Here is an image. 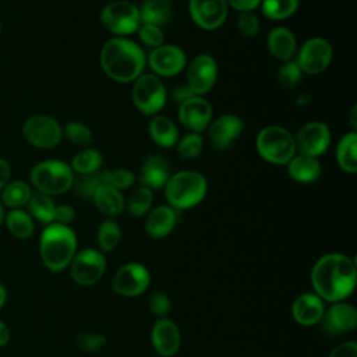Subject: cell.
Instances as JSON below:
<instances>
[{
	"mask_svg": "<svg viewBox=\"0 0 357 357\" xmlns=\"http://www.w3.org/2000/svg\"><path fill=\"white\" fill-rule=\"evenodd\" d=\"M204 148L202 135L198 132H190L177 141V153L183 159H195Z\"/></svg>",
	"mask_w": 357,
	"mask_h": 357,
	"instance_id": "38",
	"label": "cell"
},
{
	"mask_svg": "<svg viewBox=\"0 0 357 357\" xmlns=\"http://www.w3.org/2000/svg\"><path fill=\"white\" fill-rule=\"evenodd\" d=\"M3 222H4V209H3V205L0 202V226L3 225Z\"/></svg>",
	"mask_w": 357,
	"mask_h": 357,
	"instance_id": "55",
	"label": "cell"
},
{
	"mask_svg": "<svg viewBox=\"0 0 357 357\" xmlns=\"http://www.w3.org/2000/svg\"><path fill=\"white\" fill-rule=\"evenodd\" d=\"M139 40L152 49L162 46L165 43V33L160 26L152 24H141L137 29Z\"/></svg>",
	"mask_w": 357,
	"mask_h": 357,
	"instance_id": "41",
	"label": "cell"
},
{
	"mask_svg": "<svg viewBox=\"0 0 357 357\" xmlns=\"http://www.w3.org/2000/svg\"><path fill=\"white\" fill-rule=\"evenodd\" d=\"M102 25L116 36H127L137 32L141 25L138 7L127 0L107 3L100 13Z\"/></svg>",
	"mask_w": 357,
	"mask_h": 357,
	"instance_id": "8",
	"label": "cell"
},
{
	"mask_svg": "<svg viewBox=\"0 0 357 357\" xmlns=\"http://www.w3.org/2000/svg\"><path fill=\"white\" fill-rule=\"evenodd\" d=\"M4 220L8 231L17 238H28L35 230L32 216L20 208L11 209L7 215H4Z\"/></svg>",
	"mask_w": 357,
	"mask_h": 357,
	"instance_id": "30",
	"label": "cell"
},
{
	"mask_svg": "<svg viewBox=\"0 0 357 357\" xmlns=\"http://www.w3.org/2000/svg\"><path fill=\"white\" fill-rule=\"evenodd\" d=\"M151 342L159 356L172 357L177 353L181 343L180 329L172 319L160 318L152 326Z\"/></svg>",
	"mask_w": 357,
	"mask_h": 357,
	"instance_id": "20",
	"label": "cell"
},
{
	"mask_svg": "<svg viewBox=\"0 0 357 357\" xmlns=\"http://www.w3.org/2000/svg\"><path fill=\"white\" fill-rule=\"evenodd\" d=\"M206 130L213 146L226 149L243 132L244 121L236 114H222L212 120Z\"/></svg>",
	"mask_w": 357,
	"mask_h": 357,
	"instance_id": "19",
	"label": "cell"
},
{
	"mask_svg": "<svg viewBox=\"0 0 357 357\" xmlns=\"http://www.w3.org/2000/svg\"><path fill=\"white\" fill-rule=\"evenodd\" d=\"M10 339V331L8 326L0 319V347H3L4 344H7Z\"/></svg>",
	"mask_w": 357,
	"mask_h": 357,
	"instance_id": "51",
	"label": "cell"
},
{
	"mask_svg": "<svg viewBox=\"0 0 357 357\" xmlns=\"http://www.w3.org/2000/svg\"><path fill=\"white\" fill-rule=\"evenodd\" d=\"M74 172L70 165L59 159L38 163L31 172V183L45 195H57L68 191L73 185Z\"/></svg>",
	"mask_w": 357,
	"mask_h": 357,
	"instance_id": "6",
	"label": "cell"
},
{
	"mask_svg": "<svg viewBox=\"0 0 357 357\" xmlns=\"http://www.w3.org/2000/svg\"><path fill=\"white\" fill-rule=\"evenodd\" d=\"M77 344L79 346V349L88 351V353H96L99 351L105 343H106V337L100 333H91V332H81L77 335L75 337Z\"/></svg>",
	"mask_w": 357,
	"mask_h": 357,
	"instance_id": "44",
	"label": "cell"
},
{
	"mask_svg": "<svg viewBox=\"0 0 357 357\" xmlns=\"http://www.w3.org/2000/svg\"><path fill=\"white\" fill-rule=\"evenodd\" d=\"M177 211L170 205H159L148 212L145 231L152 238H163L172 233L176 226Z\"/></svg>",
	"mask_w": 357,
	"mask_h": 357,
	"instance_id": "23",
	"label": "cell"
},
{
	"mask_svg": "<svg viewBox=\"0 0 357 357\" xmlns=\"http://www.w3.org/2000/svg\"><path fill=\"white\" fill-rule=\"evenodd\" d=\"M307 102H308V96L304 93V95H301L298 99H297V103L298 105H301V106H304V105H307Z\"/></svg>",
	"mask_w": 357,
	"mask_h": 357,
	"instance_id": "54",
	"label": "cell"
},
{
	"mask_svg": "<svg viewBox=\"0 0 357 357\" xmlns=\"http://www.w3.org/2000/svg\"><path fill=\"white\" fill-rule=\"evenodd\" d=\"M67 139L77 146H86L92 141L91 128L81 121H70L63 128Z\"/></svg>",
	"mask_w": 357,
	"mask_h": 357,
	"instance_id": "39",
	"label": "cell"
},
{
	"mask_svg": "<svg viewBox=\"0 0 357 357\" xmlns=\"http://www.w3.org/2000/svg\"><path fill=\"white\" fill-rule=\"evenodd\" d=\"M11 174V167L6 159H0V190L6 187V184L10 180Z\"/></svg>",
	"mask_w": 357,
	"mask_h": 357,
	"instance_id": "50",
	"label": "cell"
},
{
	"mask_svg": "<svg viewBox=\"0 0 357 357\" xmlns=\"http://www.w3.org/2000/svg\"><path fill=\"white\" fill-rule=\"evenodd\" d=\"M144 50L132 40L114 36L105 42L100 50V66L105 74L116 82L137 79L145 67Z\"/></svg>",
	"mask_w": 357,
	"mask_h": 357,
	"instance_id": "2",
	"label": "cell"
},
{
	"mask_svg": "<svg viewBox=\"0 0 357 357\" xmlns=\"http://www.w3.org/2000/svg\"><path fill=\"white\" fill-rule=\"evenodd\" d=\"M0 32H1V24H0Z\"/></svg>",
	"mask_w": 357,
	"mask_h": 357,
	"instance_id": "56",
	"label": "cell"
},
{
	"mask_svg": "<svg viewBox=\"0 0 357 357\" xmlns=\"http://www.w3.org/2000/svg\"><path fill=\"white\" fill-rule=\"evenodd\" d=\"M170 307H172V303H170V298L167 297L166 293L155 291V293L151 294V297H149V310L159 319L166 318V315L170 311Z\"/></svg>",
	"mask_w": 357,
	"mask_h": 357,
	"instance_id": "45",
	"label": "cell"
},
{
	"mask_svg": "<svg viewBox=\"0 0 357 357\" xmlns=\"http://www.w3.org/2000/svg\"><path fill=\"white\" fill-rule=\"evenodd\" d=\"M262 14L273 21L291 17L298 8V0H261Z\"/></svg>",
	"mask_w": 357,
	"mask_h": 357,
	"instance_id": "34",
	"label": "cell"
},
{
	"mask_svg": "<svg viewBox=\"0 0 357 357\" xmlns=\"http://www.w3.org/2000/svg\"><path fill=\"white\" fill-rule=\"evenodd\" d=\"M54 202L49 195H45L42 192L32 194L28 201V209L29 215L39 220L40 223L50 225L54 220Z\"/></svg>",
	"mask_w": 357,
	"mask_h": 357,
	"instance_id": "32",
	"label": "cell"
},
{
	"mask_svg": "<svg viewBox=\"0 0 357 357\" xmlns=\"http://www.w3.org/2000/svg\"><path fill=\"white\" fill-rule=\"evenodd\" d=\"M131 98L134 106L145 116L158 114L166 103V88L152 73H142L134 79Z\"/></svg>",
	"mask_w": 357,
	"mask_h": 357,
	"instance_id": "7",
	"label": "cell"
},
{
	"mask_svg": "<svg viewBox=\"0 0 357 357\" xmlns=\"http://www.w3.org/2000/svg\"><path fill=\"white\" fill-rule=\"evenodd\" d=\"M141 24L165 25L172 18L173 10L169 0H144L138 7Z\"/></svg>",
	"mask_w": 357,
	"mask_h": 357,
	"instance_id": "28",
	"label": "cell"
},
{
	"mask_svg": "<svg viewBox=\"0 0 357 357\" xmlns=\"http://www.w3.org/2000/svg\"><path fill=\"white\" fill-rule=\"evenodd\" d=\"M102 153L93 148H85L77 152L71 160L73 172L78 174L96 173L102 166Z\"/></svg>",
	"mask_w": 357,
	"mask_h": 357,
	"instance_id": "33",
	"label": "cell"
},
{
	"mask_svg": "<svg viewBox=\"0 0 357 357\" xmlns=\"http://www.w3.org/2000/svg\"><path fill=\"white\" fill-rule=\"evenodd\" d=\"M151 284V275L146 266L138 262L121 265L112 279V287L117 294L135 297L142 294Z\"/></svg>",
	"mask_w": 357,
	"mask_h": 357,
	"instance_id": "10",
	"label": "cell"
},
{
	"mask_svg": "<svg viewBox=\"0 0 357 357\" xmlns=\"http://www.w3.org/2000/svg\"><path fill=\"white\" fill-rule=\"evenodd\" d=\"M206 191V178L195 170H181L174 173L165 185L166 199L176 211L198 205L205 198Z\"/></svg>",
	"mask_w": 357,
	"mask_h": 357,
	"instance_id": "4",
	"label": "cell"
},
{
	"mask_svg": "<svg viewBox=\"0 0 357 357\" xmlns=\"http://www.w3.org/2000/svg\"><path fill=\"white\" fill-rule=\"evenodd\" d=\"M153 202V191L148 187L141 185L137 188L127 201L128 215L132 218H141L151 211Z\"/></svg>",
	"mask_w": 357,
	"mask_h": 357,
	"instance_id": "36",
	"label": "cell"
},
{
	"mask_svg": "<svg viewBox=\"0 0 357 357\" xmlns=\"http://www.w3.org/2000/svg\"><path fill=\"white\" fill-rule=\"evenodd\" d=\"M92 201H93L96 209L109 218L119 216L126 206L124 197H123L121 191L109 184H105V183H102L96 188V191L92 197Z\"/></svg>",
	"mask_w": 357,
	"mask_h": 357,
	"instance_id": "25",
	"label": "cell"
},
{
	"mask_svg": "<svg viewBox=\"0 0 357 357\" xmlns=\"http://www.w3.org/2000/svg\"><path fill=\"white\" fill-rule=\"evenodd\" d=\"M293 137L296 151L314 158L324 155L331 145V131L328 126L321 121L305 123Z\"/></svg>",
	"mask_w": 357,
	"mask_h": 357,
	"instance_id": "13",
	"label": "cell"
},
{
	"mask_svg": "<svg viewBox=\"0 0 357 357\" xmlns=\"http://www.w3.org/2000/svg\"><path fill=\"white\" fill-rule=\"evenodd\" d=\"M106 271L103 254L93 248H85L74 255L70 262L73 280L79 286H92L99 282Z\"/></svg>",
	"mask_w": 357,
	"mask_h": 357,
	"instance_id": "9",
	"label": "cell"
},
{
	"mask_svg": "<svg viewBox=\"0 0 357 357\" xmlns=\"http://www.w3.org/2000/svg\"><path fill=\"white\" fill-rule=\"evenodd\" d=\"M6 298H7V291H6V287L0 283V310L3 308L4 303H6Z\"/></svg>",
	"mask_w": 357,
	"mask_h": 357,
	"instance_id": "53",
	"label": "cell"
},
{
	"mask_svg": "<svg viewBox=\"0 0 357 357\" xmlns=\"http://www.w3.org/2000/svg\"><path fill=\"white\" fill-rule=\"evenodd\" d=\"M75 218V209L71 205L61 204L54 208V223L60 225H68Z\"/></svg>",
	"mask_w": 357,
	"mask_h": 357,
	"instance_id": "46",
	"label": "cell"
},
{
	"mask_svg": "<svg viewBox=\"0 0 357 357\" xmlns=\"http://www.w3.org/2000/svg\"><path fill=\"white\" fill-rule=\"evenodd\" d=\"M120 238H121V229L116 220L107 219L102 222L100 226L98 227L96 240L102 251L105 252L113 251L119 245Z\"/></svg>",
	"mask_w": 357,
	"mask_h": 357,
	"instance_id": "35",
	"label": "cell"
},
{
	"mask_svg": "<svg viewBox=\"0 0 357 357\" xmlns=\"http://www.w3.org/2000/svg\"><path fill=\"white\" fill-rule=\"evenodd\" d=\"M227 6L243 13V11H254L259 7L261 0H226Z\"/></svg>",
	"mask_w": 357,
	"mask_h": 357,
	"instance_id": "48",
	"label": "cell"
},
{
	"mask_svg": "<svg viewBox=\"0 0 357 357\" xmlns=\"http://www.w3.org/2000/svg\"><path fill=\"white\" fill-rule=\"evenodd\" d=\"M102 181L105 184H109L117 190H126L130 188L134 181H135V176L131 170L128 169H114V170H106L103 173H100Z\"/></svg>",
	"mask_w": 357,
	"mask_h": 357,
	"instance_id": "40",
	"label": "cell"
},
{
	"mask_svg": "<svg viewBox=\"0 0 357 357\" xmlns=\"http://www.w3.org/2000/svg\"><path fill=\"white\" fill-rule=\"evenodd\" d=\"M325 312L324 300L315 293L300 294L291 307L293 318L303 326H311L318 324Z\"/></svg>",
	"mask_w": 357,
	"mask_h": 357,
	"instance_id": "22",
	"label": "cell"
},
{
	"mask_svg": "<svg viewBox=\"0 0 357 357\" xmlns=\"http://www.w3.org/2000/svg\"><path fill=\"white\" fill-rule=\"evenodd\" d=\"M100 173H91V174H79L77 178L73 180V191L77 197L82 199H92L96 188L102 184Z\"/></svg>",
	"mask_w": 357,
	"mask_h": 357,
	"instance_id": "37",
	"label": "cell"
},
{
	"mask_svg": "<svg viewBox=\"0 0 357 357\" xmlns=\"http://www.w3.org/2000/svg\"><path fill=\"white\" fill-rule=\"evenodd\" d=\"M218 64L211 54H197L187 66V86L194 95L206 93L216 82Z\"/></svg>",
	"mask_w": 357,
	"mask_h": 357,
	"instance_id": "14",
	"label": "cell"
},
{
	"mask_svg": "<svg viewBox=\"0 0 357 357\" xmlns=\"http://www.w3.org/2000/svg\"><path fill=\"white\" fill-rule=\"evenodd\" d=\"M212 114L213 110L211 103L198 95H194L178 105V120L181 126L191 132L201 134L204 130H206L212 121Z\"/></svg>",
	"mask_w": 357,
	"mask_h": 357,
	"instance_id": "16",
	"label": "cell"
},
{
	"mask_svg": "<svg viewBox=\"0 0 357 357\" xmlns=\"http://www.w3.org/2000/svg\"><path fill=\"white\" fill-rule=\"evenodd\" d=\"M191 96H194V93L187 86V84H180V85L174 86L173 91H172V99H173L174 103H178V105H181L183 102H185Z\"/></svg>",
	"mask_w": 357,
	"mask_h": 357,
	"instance_id": "49",
	"label": "cell"
},
{
	"mask_svg": "<svg viewBox=\"0 0 357 357\" xmlns=\"http://www.w3.org/2000/svg\"><path fill=\"white\" fill-rule=\"evenodd\" d=\"M336 160L342 170L346 173L357 172V132L351 131L344 134L336 148Z\"/></svg>",
	"mask_w": 357,
	"mask_h": 357,
	"instance_id": "29",
	"label": "cell"
},
{
	"mask_svg": "<svg viewBox=\"0 0 357 357\" xmlns=\"http://www.w3.org/2000/svg\"><path fill=\"white\" fill-rule=\"evenodd\" d=\"M329 357H357V343L354 340H346L337 344Z\"/></svg>",
	"mask_w": 357,
	"mask_h": 357,
	"instance_id": "47",
	"label": "cell"
},
{
	"mask_svg": "<svg viewBox=\"0 0 357 357\" xmlns=\"http://www.w3.org/2000/svg\"><path fill=\"white\" fill-rule=\"evenodd\" d=\"M148 130H149L151 139L162 148H172L178 141L177 126L167 116H163V114L152 116L148 124Z\"/></svg>",
	"mask_w": 357,
	"mask_h": 357,
	"instance_id": "27",
	"label": "cell"
},
{
	"mask_svg": "<svg viewBox=\"0 0 357 357\" xmlns=\"http://www.w3.org/2000/svg\"><path fill=\"white\" fill-rule=\"evenodd\" d=\"M278 79L284 88L294 86L301 79V70L297 61L287 60L278 70Z\"/></svg>",
	"mask_w": 357,
	"mask_h": 357,
	"instance_id": "42",
	"label": "cell"
},
{
	"mask_svg": "<svg viewBox=\"0 0 357 357\" xmlns=\"http://www.w3.org/2000/svg\"><path fill=\"white\" fill-rule=\"evenodd\" d=\"M148 64L158 77H174L185 67L187 57L181 47L163 43L152 49L148 56Z\"/></svg>",
	"mask_w": 357,
	"mask_h": 357,
	"instance_id": "15",
	"label": "cell"
},
{
	"mask_svg": "<svg viewBox=\"0 0 357 357\" xmlns=\"http://www.w3.org/2000/svg\"><path fill=\"white\" fill-rule=\"evenodd\" d=\"M332 60V46L321 36L310 38L303 43L297 53V64L301 73L317 75L328 68Z\"/></svg>",
	"mask_w": 357,
	"mask_h": 357,
	"instance_id": "11",
	"label": "cell"
},
{
	"mask_svg": "<svg viewBox=\"0 0 357 357\" xmlns=\"http://www.w3.org/2000/svg\"><path fill=\"white\" fill-rule=\"evenodd\" d=\"M39 251L43 265L52 272H60L70 265L75 255V233L67 225L50 223L40 234Z\"/></svg>",
	"mask_w": 357,
	"mask_h": 357,
	"instance_id": "3",
	"label": "cell"
},
{
	"mask_svg": "<svg viewBox=\"0 0 357 357\" xmlns=\"http://www.w3.org/2000/svg\"><path fill=\"white\" fill-rule=\"evenodd\" d=\"M259 156L272 165H287L296 155L293 134L280 126H266L257 135Z\"/></svg>",
	"mask_w": 357,
	"mask_h": 357,
	"instance_id": "5",
	"label": "cell"
},
{
	"mask_svg": "<svg viewBox=\"0 0 357 357\" xmlns=\"http://www.w3.org/2000/svg\"><path fill=\"white\" fill-rule=\"evenodd\" d=\"M322 331L331 336H340L346 332H351L357 326V311L356 308L344 301H337L324 312Z\"/></svg>",
	"mask_w": 357,
	"mask_h": 357,
	"instance_id": "18",
	"label": "cell"
},
{
	"mask_svg": "<svg viewBox=\"0 0 357 357\" xmlns=\"http://www.w3.org/2000/svg\"><path fill=\"white\" fill-rule=\"evenodd\" d=\"M289 176L297 183H312L321 176V163L318 158L308 155H294L286 165Z\"/></svg>",
	"mask_w": 357,
	"mask_h": 357,
	"instance_id": "26",
	"label": "cell"
},
{
	"mask_svg": "<svg viewBox=\"0 0 357 357\" xmlns=\"http://www.w3.org/2000/svg\"><path fill=\"white\" fill-rule=\"evenodd\" d=\"M22 132L31 145L38 148H53L60 142L63 128L56 119L46 114H36L24 123Z\"/></svg>",
	"mask_w": 357,
	"mask_h": 357,
	"instance_id": "12",
	"label": "cell"
},
{
	"mask_svg": "<svg viewBox=\"0 0 357 357\" xmlns=\"http://www.w3.org/2000/svg\"><path fill=\"white\" fill-rule=\"evenodd\" d=\"M238 32L244 38H252L259 31V18L254 11H243L237 18Z\"/></svg>",
	"mask_w": 357,
	"mask_h": 357,
	"instance_id": "43",
	"label": "cell"
},
{
	"mask_svg": "<svg viewBox=\"0 0 357 357\" xmlns=\"http://www.w3.org/2000/svg\"><path fill=\"white\" fill-rule=\"evenodd\" d=\"M266 45H268L271 54L280 61L291 60V57L294 56V53L297 50L296 36L286 26L273 28L268 35Z\"/></svg>",
	"mask_w": 357,
	"mask_h": 357,
	"instance_id": "24",
	"label": "cell"
},
{
	"mask_svg": "<svg viewBox=\"0 0 357 357\" xmlns=\"http://www.w3.org/2000/svg\"><path fill=\"white\" fill-rule=\"evenodd\" d=\"M350 124L354 131L357 128V105H353V107L350 110Z\"/></svg>",
	"mask_w": 357,
	"mask_h": 357,
	"instance_id": "52",
	"label": "cell"
},
{
	"mask_svg": "<svg viewBox=\"0 0 357 357\" xmlns=\"http://www.w3.org/2000/svg\"><path fill=\"white\" fill-rule=\"evenodd\" d=\"M172 176V166L167 158L163 155L148 156L139 170V181L144 187L151 190L163 188Z\"/></svg>",
	"mask_w": 357,
	"mask_h": 357,
	"instance_id": "21",
	"label": "cell"
},
{
	"mask_svg": "<svg viewBox=\"0 0 357 357\" xmlns=\"http://www.w3.org/2000/svg\"><path fill=\"white\" fill-rule=\"evenodd\" d=\"M31 195H32L31 187L22 180L7 183L6 187L1 190L3 204L11 209H18L25 204H28Z\"/></svg>",
	"mask_w": 357,
	"mask_h": 357,
	"instance_id": "31",
	"label": "cell"
},
{
	"mask_svg": "<svg viewBox=\"0 0 357 357\" xmlns=\"http://www.w3.org/2000/svg\"><path fill=\"white\" fill-rule=\"evenodd\" d=\"M357 282L356 262L339 252L322 255L312 266L311 284L315 294L329 303L347 298Z\"/></svg>",
	"mask_w": 357,
	"mask_h": 357,
	"instance_id": "1",
	"label": "cell"
},
{
	"mask_svg": "<svg viewBox=\"0 0 357 357\" xmlns=\"http://www.w3.org/2000/svg\"><path fill=\"white\" fill-rule=\"evenodd\" d=\"M188 11L199 28L213 31L225 22L229 6L226 0H190Z\"/></svg>",
	"mask_w": 357,
	"mask_h": 357,
	"instance_id": "17",
	"label": "cell"
}]
</instances>
